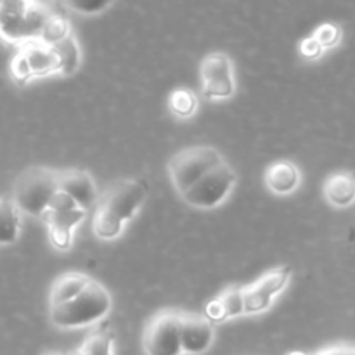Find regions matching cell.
Returning <instances> with one entry per match:
<instances>
[{
	"mask_svg": "<svg viewBox=\"0 0 355 355\" xmlns=\"http://www.w3.org/2000/svg\"><path fill=\"white\" fill-rule=\"evenodd\" d=\"M44 355H64V354H61V352H47V354H44Z\"/></svg>",
	"mask_w": 355,
	"mask_h": 355,
	"instance_id": "83f0119b",
	"label": "cell"
},
{
	"mask_svg": "<svg viewBox=\"0 0 355 355\" xmlns=\"http://www.w3.org/2000/svg\"><path fill=\"white\" fill-rule=\"evenodd\" d=\"M224 162L220 151L214 146H189L180 149L170 158L168 173L173 187L179 194L186 193L198 179Z\"/></svg>",
	"mask_w": 355,
	"mask_h": 355,
	"instance_id": "5b68a950",
	"label": "cell"
},
{
	"mask_svg": "<svg viewBox=\"0 0 355 355\" xmlns=\"http://www.w3.org/2000/svg\"><path fill=\"white\" fill-rule=\"evenodd\" d=\"M9 69H10V76H12L14 82H16L17 85H26L28 82H31L30 69H28L26 59H24V54L21 49L16 52L12 61H10Z\"/></svg>",
	"mask_w": 355,
	"mask_h": 355,
	"instance_id": "d4e9b609",
	"label": "cell"
},
{
	"mask_svg": "<svg viewBox=\"0 0 355 355\" xmlns=\"http://www.w3.org/2000/svg\"><path fill=\"white\" fill-rule=\"evenodd\" d=\"M58 191V170L47 166H31L17 177L10 201L21 214L42 217Z\"/></svg>",
	"mask_w": 355,
	"mask_h": 355,
	"instance_id": "277c9868",
	"label": "cell"
},
{
	"mask_svg": "<svg viewBox=\"0 0 355 355\" xmlns=\"http://www.w3.org/2000/svg\"><path fill=\"white\" fill-rule=\"evenodd\" d=\"M19 49L23 51L24 59H26L31 80L58 75V58H55L54 51L47 44L40 40H30L21 44Z\"/></svg>",
	"mask_w": 355,
	"mask_h": 355,
	"instance_id": "5bb4252c",
	"label": "cell"
},
{
	"mask_svg": "<svg viewBox=\"0 0 355 355\" xmlns=\"http://www.w3.org/2000/svg\"><path fill=\"white\" fill-rule=\"evenodd\" d=\"M266 186L270 193L277 196H286V194L295 193L300 186V170L290 159H279L274 162L269 168L266 170Z\"/></svg>",
	"mask_w": 355,
	"mask_h": 355,
	"instance_id": "9a60e30c",
	"label": "cell"
},
{
	"mask_svg": "<svg viewBox=\"0 0 355 355\" xmlns=\"http://www.w3.org/2000/svg\"><path fill=\"white\" fill-rule=\"evenodd\" d=\"M290 355H305V354H302V352H291Z\"/></svg>",
	"mask_w": 355,
	"mask_h": 355,
	"instance_id": "f1b7e54d",
	"label": "cell"
},
{
	"mask_svg": "<svg viewBox=\"0 0 355 355\" xmlns=\"http://www.w3.org/2000/svg\"><path fill=\"white\" fill-rule=\"evenodd\" d=\"M318 355H354L352 347H331V349L322 350Z\"/></svg>",
	"mask_w": 355,
	"mask_h": 355,
	"instance_id": "4316f807",
	"label": "cell"
},
{
	"mask_svg": "<svg viewBox=\"0 0 355 355\" xmlns=\"http://www.w3.org/2000/svg\"><path fill=\"white\" fill-rule=\"evenodd\" d=\"M201 90L208 101H227L236 94V76L232 59L224 52L205 55L200 64Z\"/></svg>",
	"mask_w": 355,
	"mask_h": 355,
	"instance_id": "ba28073f",
	"label": "cell"
},
{
	"mask_svg": "<svg viewBox=\"0 0 355 355\" xmlns=\"http://www.w3.org/2000/svg\"><path fill=\"white\" fill-rule=\"evenodd\" d=\"M322 52H324V49L321 47V44H319L314 37H307L302 40L300 54L304 55L305 59H309V61H315V59H319L322 55Z\"/></svg>",
	"mask_w": 355,
	"mask_h": 355,
	"instance_id": "484cf974",
	"label": "cell"
},
{
	"mask_svg": "<svg viewBox=\"0 0 355 355\" xmlns=\"http://www.w3.org/2000/svg\"><path fill=\"white\" fill-rule=\"evenodd\" d=\"M111 305L113 302L110 291L96 279H90L75 298L51 307V321L62 329L85 328L106 318Z\"/></svg>",
	"mask_w": 355,
	"mask_h": 355,
	"instance_id": "7a4b0ae2",
	"label": "cell"
},
{
	"mask_svg": "<svg viewBox=\"0 0 355 355\" xmlns=\"http://www.w3.org/2000/svg\"><path fill=\"white\" fill-rule=\"evenodd\" d=\"M58 186L82 210L89 211L97 203V186L85 170H58Z\"/></svg>",
	"mask_w": 355,
	"mask_h": 355,
	"instance_id": "7c38bea8",
	"label": "cell"
},
{
	"mask_svg": "<svg viewBox=\"0 0 355 355\" xmlns=\"http://www.w3.org/2000/svg\"><path fill=\"white\" fill-rule=\"evenodd\" d=\"M92 277H89L83 272H66L62 274L61 277L55 279V283L52 284L51 288V297H49V302H51V307L59 304H64V302L75 298L80 291H83V288L89 284V281Z\"/></svg>",
	"mask_w": 355,
	"mask_h": 355,
	"instance_id": "ac0fdd59",
	"label": "cell"
},
{
	"mask_svg": "<svg viewBox=\"0 0 355 355\" xmlns=\"http://www.w3.org/2000/svg\"><path fill=\"white\" fill-rule=\"evenodd\" d=\"M200 101L198 96L189 89H175L172 90L168 97L170 113L179 120H189L196 114Z\"/></svg>",
	"mask_w": 355,
	"mask_h": 355,
	"instance_id": "44dd1931",
	"label": "cell"
},
{
	"mask_svg": "<svg viewBox=\"0 0 355 355\" xmlns=\"http://www.w3.org/2000/svg\"><path fill=\"white\" fill-rule=\"evenodd\" d=\"M146 355H180V311L165 309L149 319L142 335Z\"/></svg>",
	"mask_w": 355,
	"mask_h": 355,
	"instance_id": "52a82bcc",
	"label": "cell"
},
{
	"mask_svg": "<svg viewBox=\"0 0 355 355\" xmlns=\"http://www.w3.org/2000/svg\"><path fill=\"white\" fill-rule=\"evenodd\" d=\"M245 315V300L241 286H229L210 300L205 307V318L211 322H224Z\"/></svg>",
	"mask_w": 355,
	"mask_h": 355,
	"instance_id": "4fadbf2b",
	"label": "cell"
},
{
	"mask_svg": "<svg viewBox=\"0 0 355 355\" xmlns=\"http://www.w3.org/2000/svg\"><path fill=\"white\" fill-rule=\"evenodd\" d=\"M290 266H279L272 270H267L262 277L243 288V300H245V314L257 315L269 311L272 307L277 295L284 291L291 277Z\"/></svg>",
	"mask_w": 355,
	"mask_h": 355,
	"instance_id": "9c48e42d",
	"label": "cell"
},
{
	"mask_svg": "<svg viewBox=\"0 0 355 355\" xmlns=\"http://www.w3.org/2000/svg\"><path fill=\"white\" fill-rule=\"evenodd\" d=\"M71 33V26H69L68 19H64L62 16H58V14H51V17L45 23L44 31H42L40 38L38 40L44 42V44L51 45L54 42L61 40L66 35Z\"/></svg>",
	"mask_w": 355,
	"mask_h": 355,
	"instance_id": "7402d4cb",
	"label": "cell"
},
{
	"mask_svg": "<svg viewBox=\"0 0 355 355\" xmlns=\"http://www.w3.org/2000/svg\"><path fill=\"white\" fill-rule=\"evenodd\" d=\"M0 203H2V200H0Z\"/></svg>",
	"mask_w": 355,
	"mask_h": 355,
	"instance_id": "f546056e",
	"label": "cell"
},
{
	"mask_svg": "<svg viewBox=\"0 0 355 355\" xmlns=\"http://www.w3.org/2000/svg\"><path fill=\"white\" fill-rule=\"evenodd\" d=\"M114 0H64L66 7L83 16H94L101 14L113 6Z\"/></svg>",
	"mask_w": 355,
	"mask_h": 355,
	"instance_id": "603a6c76",
	"label": "cell"
},
{
	"mask_svg": "<svg viewBox=\"0 0 355 355\" xmlns=\"http://www.w3.org/2000/svg\"><path fill=\"white\" fill-rule=\"evenodd\" d=\"M215 340L214 322L201 314L180 312V347L191 355L205 354Z\"/></svg>",
	"mask_w": 355,
	"mask_h": 355,
	"instance_id": "30bf717a",
	"label": "cell"
},
{
	"mask_svg": "<svg viewBox=\"0 0 355 355\" xmlns=\"http://www.w3.org/2000/svg\"><path fill=\"white\" fill-rule=\"evenodd\" d=\"M87 211L75 207L69 210H47L42 217L45 218V224L49 229V238L51 243L61 252H66L73 246L75 239V229L85 218Z\"/></svg>",
	"mask_w": 355,
	"mask_h": 355,
	"instance_id": "8fae6325",
	"label": "cell"
},
{
	"mask_svg": "<svg viewBox=\"0 0 355 355\" xmlns=\"http://www.w3.org/2000/svg\"><path fill=\"white\" fill-rule=\"evenodd\" d=\"M69 355H114V338L110 329H97L90 333L82 345Z\"/></svg>",
	"mask_w": 355,
	"mask_h": 355,
	"instance_id": "ffe728a7",
	"label": "cell"
},
{
	"mask_svg": "<svg viewBox=\"0 0 355 355\" xmlns=\"http://www.w3.org/2000/svg\"><path fill=\"white\" fill-rule=\"evenodd\" d=\"M324 198L335 208H349L355 201V180L350 172L333 173L324 182Z\"/></svg>",
	"mask_w": 355,
	"mask_h": 355,
	"instance_id": "2e32d148",
	"label": "cell"
},
{
	"mask_svg": "<svg viewBox=\"0 0 355 355\" xmlns=\"http://www.w3.org/2000/svg\"><path fill=\"white\" fill-rule=\"evenodd\" d=\"M312 37H314L315 40L321 44V47L326 51V49H333L340 44V40H342V30H340L336 24L324 23L314 31Z\"/></svg>",
	"mask_w": 355,
	"mask_h": 355,
	"instance_id": "cb8c5ba5",
	"label": "cell"
},
{
	"mask_svg": "<svg viewBox=\"0 0 355 355\" xmlns=\"http://www.w3.org/2000/svg\"><path fill=\"white\" fill-rule=\"evenodd\" d=\"M51 14L38 0H0V38L12 45L38 40Z\"/></svg>",
	"mask_w": 355,
	"mask_h": 355,
	"instance_id": "3957f363",
	"label": "cell"
},
{
	"mask_svg": "<svg viewBox=\"0 0 355 355\" xmlns=\"http://www.w3.org/2000/svg\"><path fill=\"white\" fill-rule=\"evenodd\" d=\"M49 47L54 51L55 58H58V75L71 76L78 71L80 62H82V52H80L78 40L75 38L73 31L61 40L51 44Z\"/></svg>",
	"mask_w": 355,
	"mask_h": 355,
	"instance_id": "e0dca14e",
	"label": "cell"
},
{
	"mask_svg": "<svg viewBox=\"0 0 355 355\" xmlns=\"http://www.w3.org/2000/svg\"><path fill=\"white\" fill-rule=\"evenodd\" d=\"M236 182H238L236 172L227 163L222 162L210 172L205 173L201 179H198L180 196L189 207L198 208V210H214L227 200Z\"/></svg>",
	"mask_w": 355,
	"mask_h": 355,
	"instance_id": "8992f818",
	"label": "cell"
},
{
	"mask_svg": "<svg viewBox=\"0 0 355 355\" xmlns=\"http://www.w3.org/2000/svg\"><path fill=\"white\" fill-rule=\"evenodd\" d=\"M21 211L10 200L0 203V245H14L21 234Z\"/></svg>",
	"mask_w": 355,
	"mask_h": 355,
	"instance_id": "d6986e66",
	"label": "cell"
},
{
	"mask_svg": "<svg viewBox=\"0 0 355 355\" xmlns=\"http://www.w3.org/2000/svg\"><path fill=\"white\" fill-rule=\"evenodd\" d=\"M148 200V187L137 179L116 180L104 193L94 215L92 229L96 238L113 241L120 238L125 225L139 214Z\"/></svg>",
	"mask_w": 355,
	"mask_h": 355,
	"instance_id": "6da1fadb",
	"label": "cell"
}]
</instances>
